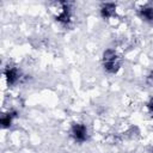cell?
Instances as JSON below:
<instances>
[{
    "label": "cell",
    "mask_w": 153,
    "mask_h": 153,
    "mask_svg": "<svg viewBox=\"0 0 153 153\" xmlns=\"http://www.w3.org/2000/svg\"><path fill=\"white\" fill-rule=\"evenodd\" d=\"M17 116V112L16 111H12V112H8V114H5L1 118V124H2V128H7L11 126L12 123V118Z\"/></svg>",
    "instance_id": "obj_6"
},
{
    "label": "cell",
    "mask_w": 153,
    "mask_h": 153,
    "mask_svg": "<svg viewBox=\"0 0 153 153\" xmlns=\"http://www.w3.org/2000/svg\"><path fill=\"white\" fill-rule=\"evenodd\" d=\"M5 76H6V81L8 85H13L18 81L19 79V72L16 67H7L5 69Z\"/></svg>",
    "instance_id": "obj_3"
},
{
    "label": "cell",
    "mask_w": 153,
    "mask_h": 153,
    "mask_svg": "<svg viewBox=\"0 0 153 153\" xmlns=\"http://www.w3.org/2000/svg\"><path fill=\"white\" fill-rule=\"evenodd\" d=\"M72 135H73V137L78 142H84L86 140V137H87L86 127L84 124H80V123L73 124V127H72Z\"/></svg>",
    "instance_id": "obj_2"
},
{
    "label": "cell",
    "mask_w": 153,
    "mask_h": 153,
    "mask_svg": "<svg viewBox=\"0 0 153 153\" xmlns=\"http://www.w3.org/2000/svg\"><path fill=\"white\" fill-rule=\"evenodd\" d=\"M69 18H71V13H69L68 5L66 2H62V11L56 16V20L60 23H68Z\"/></svg>",
    "instance_id": "obj_5"
},
{
    "label": "cell",
    "mask_w": 153,
    "mask_h": 153,
    "mask_svg": "<svg viewBox=\"0 0 153 153\" xmlns=\"http://www.w3.org/2000/svg\"><path fill=\"white\" fill-rule=\"evenodd\" d=\"M103 65L104 68L109 73H116L120 69V59L116 55V53L111 49H108L103 54Z\"/></svg>",
    "instance_id": "obj_1"
},
{
    "label": "cell",
    "mask_w": 153,
    "mask_h": 153,
    "mask_svg": "<svg viewBox=\"0 0 153 153\" xmlns=\"http://www.w3.org/2000/svg\"><path fill=\"white\" fill-rule=\"evenodd\" d=\"M147 108L149 111H153V98H151V100L147 103Z\"/></svg>",
    "instance_id": "obj_8"
},
{
    "label": "cell",
    "mask_w": 153,
    "mask_h": 153,
    "mask_svg": "<svg viewBox=\"0 0 153 153\" xmlns=\"http://www.w3.org/2000/svg\"><path fill=\"white\" fill-rule=\"evenodd\" d=\"M140 16L147 20V22H153V7H143L140 10Z\"/></svg>",
    "instance_id": "obj_7"
},
{
    "label": "cell",
    "mask_w": 153,
    "mask_h": 153,
    "mask_svg": "<svg viewBox=\"0 0 153 153\" xmlns=\"http://www.w3.org/2000/svg\"><path fill=\"white\" fill-rule=\"evenodd\" d=\"M115 10H116V5L115 4H111V2L103 4L102 5V8H100L102 17L103 18H110V17H112L115 14Z\"/></svg>",
    "instance_id": "obj_4"
}]
</instances>
